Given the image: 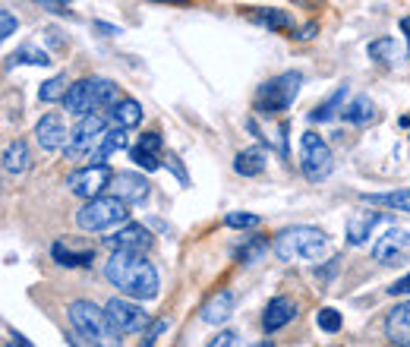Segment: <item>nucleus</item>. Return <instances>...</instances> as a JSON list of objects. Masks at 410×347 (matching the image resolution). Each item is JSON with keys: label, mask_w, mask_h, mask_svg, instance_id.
Masks as SVG:
<instances>
[{"label": "nucleus", "mask_w": 410, "mask_h": 347, "mask_svg": "<svg viewBox=\"0 0 410 347\" xmlns=\"http://www.w3.org/2000/svg\"><path fill=\"white\" fill-rule=\"evenodd\" d=\"M105 278L111 281L120 294L133 300H155L158 297V269L142 259V253H120L111 249V259L105 262Z\"/></svg>", "instance_id": "nucleus-1"}, {"label": "nucleus", "mask_w": 410, "mask_h": 347, "mask_svg": "<svg viewBox=\"0 0 410 347\" xmlns=\"http://www.w3.org/2000/svg\"><path fill=\"white\" fill-rule=\"evenodd\" d=\"M67 319L83 344H95V347L107 344V341L120 344V335H114L111 322H107V313L95 306L92 300H73L67 306Z\"/></svg>", "instance_id": "nucleus-2"}, {"label": "nucleus", "mask_w": 410, "mask_h": 347, "mask_svg": "<svg viewBox=\"0 0 410 347\" xmlns=\"http://www.w3.org/2000/svg\"><path fill=\"white\" fill-rule=\"evenodd\" d=\"M130 221V202H123L120 196H95L85 199V205L76 212V224L85 234H101L111 231L117 224H127Z\"/></svg>", "instance_id": "nucleus-3"}, {"label": "nucleus", "mask_w": 410, "mask_h": 347, "mask_svg": "<svg viewBox=\"0 0 410 347\" xmlns=\"http://www.w3.org/2000/svg\"><path fill=\"white\" fill-rule=\"evenodd\" d=\"M275 256L281 262H294V259H319L322 249H325V234L319 227L310 224H294V227H284L281 234L272 243Z\"/></svg>", "instance_id": "nucleus-4"}, {"label": "nucleus", "mask_w": 410, "mask_h": 347, "mask_svg": "<svg viewBox=\"0 0 410 347\" xmlns=\"http://www.w3.org/2000/svg\"><path fill=\"white\" fill-rule=\"evenodd\" d=\"M300 86H303V73H300V70H288V73H281V76L262 83L259 92H256V110L266 114V117L288 110L297 101Z\"/></svg>", "instance_id": "nucleus-5"}, {"label": "nucleus", "mask_w": 410, "mask_h": 347, "mask_svg": "<svg viewBox=\"0 0 410 347\" xmlns=\"http://www.w3.org/2000/svg\"><path fill=\"white\" fill-rule=\"evenodd\" d=\"M300 171L310 183H322L328 180L335 171V155L328 149V143L319 136V133L306 130L300 136Z\"/></svg>", "instance_id": "nucleus-6"}, {"label": "nucleus", "mask_w": 410, "mask_h": 347, "mask_svg": "<svg viewBox=\"0 0 410 347\" xmlns=\"http://www.w3.org/2000/svg\"><path fill=\"white\" fill-rule=\"evenodd\" d=\"M107 114L105 110H89V114L79 117L76 130L70 133V143H67V155L70 158H89L92 149L98 145L101 133L107 130Z\"/></svg>", "instance_id": "nucleus-7"}, {"label": "nucleus", "mask_w": 410, "mask_h": 347, "mask_svg": "<svg viewBox=\"0 0 410 347\" xmlns=\"http://www.w3.org/2000/svg\"><path fill=\"white\" fill-rule=\"evenodd\" d=\"M107 322H111L114 335H136V331H145L149 326V313H145L139 304H133V297H114L107 300L105 306Z\"/></svg>", "instance_id": "nucleus-8"}, {"label": "nucleus", "mask_w": 410, "mask_h": 347, "mask_svg": "<svg viewBox=\"0 0 410 347\" xmlns=\"http://www.w3.org/2000/svg\"><path fill=\"white\" fill-rule=\"evenodd\" d=\"M111 180H114V171L105 161H98V165H85V167H79V171H73L67 177V187H70V193L79 199H95L105 193V190H111Z\"/></svg>", "instance_id": "nucleus-9"}, {"label": "nucleus", "mask_w": 410, "mask_h": 347, "mask_svg": "<svg viewBox=\"0 0 410 347\" xmlns=\"http://www.w3.org/2000/svg\"><path fill=\"white\" fill-rule=\"evenodd\" d=\"M372 259L388 269H398V265L410 262V231L404 227H388V231L372 243Z\"/></svg>", "instance_id": "nucleus-10"}, {"label": "nucleus", "mask_w": 410, "mask_h": 347, "mask_svg": "<svg viewBox=\"0 0 410 347\" xmlns=\"http://www.w3.org/2000/svg\"><path fill=\"white\" fill-rule=\"evenodd\" d=\"M105 243L107 249H120V253H149L155 237L142 224H123L114 237H105Z\"/></svg>", "instance_id": "nucleus-11"}, {"label": "nucleus", "mask_w": 410, "mask_h": 347, "mask_svg": "<svg viewBox=\"0 0 410 347\" xmlns=\"http://www.w3.org/2000/svg\"><path fill=\"white\" fill-rule=\"evenodd\" d=\"M111 193L120 196L123 202H130V205H139L149 199L152 183L136 171H120V174H114V180H111Z\"/></svg>", "instance_id": "nucleus-12"}, {"label": "nucleus", "mask_w": 410, "mask_h": 347, "mask_svg": "<svg viewBox=\"0 0 410 347\" xmlns=\"http://www.w3.org/2000/svg\"><path fill=\"white\" fill-rule=\"evenodd\" d=\"M35 139L45 152H61L67 149L70 143V133L63 127V117L61 114H45L38 123H35Z\"/></svg>", "instance_id": "nucleus-13"}, {"label": "nucleus", "mask_w": 410, "mask_h": 347, "mask_svg": "<svg viewBox=\"0 0 410 347\" xmlns=\"http://www.w3.org/2000/svg\"><path fill=\"white\" fill-rule=\"evenodd\" d=\"M297 319V300L294 297H272L266 306V313H262V328H266V335H275V331H281L284 326H290V322Z\"/></svg>", "instance_id": "nucleus-14"}, {"label": "nucleus", "mask_w": 410, "mask_h": 347, "mask_svg": "<svg viewBox=\"0 0 410 347\" xmlns=\"http://www.w3.org/2000/svg\"><path fill=\"white\" fill-rule=\"evenodd\" d=\"M385 338L394 347H410V300H401L385 316Z\"/></svg>", "instance_id": "nucleus-15"}, {"label": "nucleus", "mask_w": 410, "mask_h": 347, "mask_svg": "<svg viewBox=\"0 0 410 347\" xmlns=\"http://www.w3.org/2000/svg\"><path fill=\"white\" fill-rule=\"evenodd\" d=\"M388 212H372V209H360L354 212V215L347 218V243L350 247H363L366 240H369L372 227L379 224V221H385Z\"/></svg>", "instance_id": "nucleus-16"}, {"label": "nucleus", "mask_w": 410, "mask_h": 347, "mask_svg": "<svg viewBox=\"0 0 410 347\" xmlns=\"http://www.w3.org/2000/svg\"><path fill=\"white\" fill-rule=\"evenodd\" d=\"M233 306H237V294H233V291H218L215 297L199 309V319L205 322V326H221V322L231 319Z\"/></svg>", "instance_id": "nucleus-17"}, {"label": "nucleus", "mask_w": 410, "mask_h": 347, "mask_svg": "<svg viewBox=\"0 0 410 347\" xmlns=\"http://www.w3.org/2000/svg\"><path fill=\"white\" fill-rule=\"evenodd\" d=\"M63 108H67V114H73V117H83V114H89V110H95L92 79H79V83H73L67 98H63Z\"/></svg>", "instance_id": "nucleus-18"}, {"label": "nucleus", "mask_w": 410, "mask_h": 347, "mask_svg": "<svg viewBox=\"0 0 410 347\" xmlns=\"http://www.w3.org/2000/svg\"><path fill=\"white\" fill-rule=\"evenodd\" d=\"M347 92H350L347 86H338L325 101H319V105L306 114V120H310V123H328L332 117H341L344 105H347Z\"/></svg>", "instance_id": "nucleus-19"}, {"label": "nucleus", "mask_w": 410, "mask_h": 347, "mask_svg": "<svg viewBox=\"0 0 410 347\" xmlns=\"http://www.w3.org/2000/svg\"><path fill=\"white\" fill-rule=\"evenodd\" d=\"M366 54H369V61H376L382 66H391V63L404 61V48L398 44L394 35H382V38L369 41V44H366Z\"/></svg>", "instance_id": "nucleus-20"}, {"label": "nucleus", "mask_w": 410, "mask_h": 347, "mask_svg": "<svg viewBox=\"0 0 410 347\" xmlns=\"http://www.w3.org/2000/svg\"><path fill=\"white\" fill-rule=\"evenodd\" d=\"M120 149H127V130H120V127H107L105 133H101L98 145H95L92 155H89V165L107 161L114 152H120Z\"/></svg>", "instance_id": "nucleus-21"}, {"label": "nucleus", "mask_w": 410, "mask_h": 347, "mask_svg": "<svg viewBox=\"0 0 410 347\" xmlns=\"http://www.w3.org/2000/svg\"><path fill=\"white\" fill-rule=\"evenodd\" d=\"M107 120H111V127L133 130L142 123V105H139L136 98H120L111 110H107Z\"/></svg>", "instance_id": "nucleus-22"}, {"label": "nucleus", "mask_w": 410, "mask_h": 347, "mask_svg": "<svg viewBox=\"0 0 410 347\" xmlns=\"http://www.w3.org/2000/svg\"><path fill=\"white\" fill-rule=\"evenodd\" d=\"M51 256H54V262L63 265V269H89L95 262V249H73L63 240H57L54 247H51Z\"/></svg>", "instance_id": "nucleus-23"}, {"label": "nucleus", "mask_w": 410, "mask_h": 347, "mask_svg": "<svg viewBox=\"0 0 410 347\" xmlns=\"http://www.w3.org/2000/svg\"><path fill=\"white\" fill-rule=\"evenodd\" d=\"M341 120L344 123H354V127H366V123L376 120V105H372L369 95H357V98H350L347 105L341 110Z\"/></svg>", "instance_id": "nucleus-24"}, {"label": "nucleus", "mask_w": 410, "mask_h": 347, "mask_svg": "<svg viewBox=\"0 0 410 347\" xmlns=\"http://www.w3.org/2000/svg\"><path fill=\"white\" fill-rule=\"evenodd\" d=\"M256 26L268 29V32H288V29H294V19H290L288 10H275V6H259V10L250 13Z\"/></svg>", "instance_id": "nucleus-25"}, {"label": "nucleus", "mask_w": 410, "mask_h": 347, "mask_svg": "<svg viewBox=\"0 0 410 347\" xmlns=\"http://www.w3.org/2000/svg\"><path fill=\"white\" fill-rule=\"evenodd\" d=\"M266 165H268V155L262 149H243L233 155V171L240 177H259L266 171Z\"/></svg>", "instance_id": "nucleus-26"}, {"label": "nucleus", "mask_w": 410, "mask_h": 347, "mask_svg": "<svg viewBox=\"0 0 410 347\" xmlns=\"http://www.w3.org/2000/svg\"><path fill=\"white\" fill-rule=\"evenodd\" d=\"M28 165H32V155H28V145L23 143V139H16V143L6 145L4 152V171L10 177H19L28 171Z\"/></svg>", "instance_id": "nucleus-27"}, {"label": "nucleus", "mask_w": 410, "mask_h": 347, "mask_svg": "<svg viewBox=\"0 0 410 347\" xmlns=\"http://www.w3.org/2000/svg\"><path fill=\"white\" fill-rule=\"evenodd\" d=\"M363 202L369 205H385V209H398L410 215V187L407 190H394V193H363Z\"/></svg>", "instance_id": "nucleus-28"}, {"label": "nucleus", "mask_w": 410, "mask_h": 347, "mask_svg": "<svg viewBox=\"0 0 410 347\" xmlns=\"http://www.w3.org/2000/svg\"><path fill=\"white\" fill-rule=\"evenodd\" d=\"M13 63H28V66H51L54 61L48 57V51L35 48V44H23V48H16L10 57H6V66Z\"/></svg>", "instance_id": "nucleus-29"}, {"label": "nucleus", "mask_w": 410, "mask_h": 347, "mask_svg": "<svg viewBox=\"0 0 410 347\" xmlns=\"http://www.w3.org/2000/svg\"><path fill=\"white\" fill-rule=\"evenodd\" d=\"M266 253H268V240L266 237H250L243 247L233 249V259H237L240 265H253V262H259Z\"/></svg>", "instance_id": "nucleus-30"}, {"label": "nucleus", "mask_w": 410, "mask_h": 347, "mask_svg": "<svg viewBox=\"0 0 410 347\" xmlns=\"http://www.w3.org/2000/svg\"><path fill=\"white\" fill-rule=\"evenodd\" d=\"M70 92V83H67V73H61V76H51L48 83H41L38 88V98L45 101V105H54V101H63Z\"/></svg>", "instance_id": "nucleus-31"}, {"label": "nucleus", "mask_w": 410, "mask_h": 347, "mask_svg": "<svg viewBox=\"0 0 410 347\" xmlns=\"http://www.w3.org/2000/svg\"><path fill=\"white\" fill-rule=\"evenodd\" d=\"M316 326H319L322 331H325V335H338L341 326H344V319H341L338 309L325 306V309H319V313H316Z\"/></svg>", "instance_id": "nucleus-32"}, {"label": "nucleus", "mask_w": 410, "mask_h": 347, "mask_svg": "<svg viewBox=\"0 0 410 347\" xmlns=\"http://www.w3.org/2000/svg\"><path fill=\"white\" fill-rule=\"evenodd\" d=\"M130 161H133L136 167H142V171H158L161 161H164V155H152V152H142V149H130Z\"/></svg>", "instance_id": "nucleus-33"}, {"label": "nucleus", "mask_w": 410, "mask_h": 347, "mask_svg": "<svg viewBox=\"0 0 410 347\" xmlns=\"http://www.w3.org/2000/svg\"><path fill=\"white\" fill-rule=\"evenodd\" d=\"M224 224L233 227V231H246V227H259L262 218L253 215V212H231V215L224 218Z\"/></svg>", "instance_id": "nucleus-34"}, {"label": "nucleus", "mask_w": 410, "mask_h": 347, "mask_svg": "<svg viewBox=\"0 0 410 347\" xmlns=\"http://www.w3.org/2000/svg\"><path fill=\"white\" fill-rule=\"evenodd\" d=\"M136 149L152 152V155H161V152H164V139H161V133H142V136H139V145H136Z\"/></svg>", "instance_id": "nucleus-35"}, {"label": "nucleus", "mask_w": 410, "mask_h": 347, "mask_svg": "<svg viewBox=\"0 0 410 347\" xmlns=\"http://www.w3.org/2000/svg\"><path fill=\"white\" fill-rule=\"evenodd\" d=\"M167 331V319H152L149 326H145V331H142V344L149 347V344H155L161 335Z\"/></svg>", "instance_id": "nucleus-36"}, {"label": "nucleus", "mask_w": 410, "mask_h": 347, "mask_svg": "<svg viewBox=\"0 0 410 347\" xmlns=\"http://www.w3.org/2000/svg\"><path fill=\"white\" fill-rule=\"evenodd\" d=\"M16 29H19V22H16V16H13L10 10H0V38H13L16 35Z\"/></svg>", "instance_id": "nucleus-37"}, {"label": "nucleus", "mask_w": 410, "mask_h": 347, "mask_svg": "<svg viewBox=\"0 0 410 347\" xmlns=\"http://www.w3.org/2000/svg\"><path fill=\"white\" fill-rule=\"evenodd\" d=\"M164 161H167V167H171V174L177 177V180L183 183V187H189V174L183 171V165H180V158H177V155H174V152H167V155H164Z\"/></svg>", "instance_id": "nucleus-38"}, {"label": "nucleus", "mask_w": 410, "mask_h": 347, "mask_svg": "<svg viewBox=\"0 0 410 347\" xmlns=\"http://www.w3.org/2000/svg\"><path fill=\"white\" fill-rule=\"evenodd\" d=\"M211 347H228V344H237V331H218V335L215 338H211V341H209Z\"/></svg>", "instance_id": "nucleus-39"}, {"label": "nucleus", "mask_w": 410, "mask_h": 347, "mask_svg": "<svg viewBox=\"0 0 410 347\" xmlns=\"http://www.w3.org/2000/svg\"><path fill=\"white\" fill-rule=\"evenodd\" d=\"M388 294H391V297H407V294H410V275L398 278V281L388 287Z\"/></svg>", "instance_id": "nucleus-40"}, {"label": "nucleus", "mask_w": 410, "mask_h": 347, "mask_svg": "<svg viewBox=\"0 0 410 347\" xmlns=\"http://www.w3.org/2000/svg\"><path fill=\"white\" fill-rule=\"evenodd\" d=\"M35 4H41L48 13H67V4H70V0H35Z\"/></svg>", "instance_id": "nucleus-41"}, {"label": "nucleus", "mask_w": 410, "mask_h": 347, "mask_svg": "<svg viewBox=\"0 0 410 347\" xmlns=\"http://www.w3.org/2000/svg\"><path fill=\"white\" fill-rule=\"evenodd\" d=\"M316 32H319V22H306V26L297 32V38L300 41H310V38H316Z\"/></svg>", "instance_id": "nucleus-42"}, {"label": "nucleus", "mask_w": 410, "mask_h": 347, "mask_svg": "<svg viewBox=\"0 0 410 347\" xmlns=\"http://www.w3.org/2000/svg\"><path fill=\"white\" fill-rule=\"evenodd\" d=\"M95 29H98L101 35H107V38H111V35H120V29H117V26H107V22H95Z\"/></svg>", "instance_id": "nucleus-43"}, {"label": "nucleus", "mask_w": 410, "mask_h": 347, "mask_svg": "<svg viewBox=\"0 0 410 347\" xmlns=\"http://www.w3.org/2000/svg\"><path fill=\"white\" fill-rule=\"evenodd\" d=\"M6 335H10V341H16V344H23V347H32V341H28V338H23L19 331H13L10 326H6Z\"/></svg>", "instance_id": "nucleus-44"}, {"label": "nucleus", "mask_w": 410, "mask_h": 347, "mask_svg": "<svg viewBox=\"0 0 410 347\" xmlns=\"http://www.w3.org/2000/svg\"><path fill=\"white\" fill-rule=\"evenodd\" d=\"M401 32L407 35V54H410V16H404V19H401Z\"/></svg>", "instance_id": "nucleus-45"}, {"label": "nucleus", "mask_w": 410, "mask_h": 347, "mask_svg": "<svg viewBox=\"0 0 410 347\" xmlns=\"http://www.w3.org/2000/svg\"><path fill=\"white\" fill-rule=\"evenodd\" d=\"M152 4H189V0H152Z\"/></svg>", "instance_id": "nucleus-46"}]
</instances>
